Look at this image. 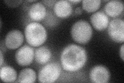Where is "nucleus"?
<instances>
[{
  "mask_svg": "<svg viewBox=\"0 0 124 83\" xmlns=\"http://www.w3.org/2000/svg\"><path fill=\"white\" fill-rule=\"evenodd\" d=\"M60 60L64 70L69 72H76L83 68L86 64L87 54L81 46L70 44L62 51Z\"/></svg>",
  "mask_w": 124,
  "mask_h": 83,
  "instance_id": "f257e3e1",
  "label": "nucleus"
},
{
  "mask_svg": "<svg viewBox=\"0 0 124 83\" xmlns=\"http://www.w3.org/2000/svg\"><path fill=\"white\" fill-rule=\"evenodd\" d=\"M24 34L27 43L33 47H39L43 44L48 37L45 28L37 22H32L27 25Z\"/></svg>",
  "mask_w": 124,
  "mask_h": 83,
  "instance_id": "f03ea898",
  "label": "nucleus"
},
{
  "mask_svg": "<svg viewBox=\"0 0 124 83\" xmlns=\"http://www.w3.org/2000/svg\"><path fill=\"white\" fill-rule=\"evenodd\" d=\"M71 35L76 43L85 44L91 40L93 35V29L90 23L84 20L76 22L72 26Z\"/></svg>",
  "mask_w": 124,
  "mask_h": 83,
  "instance_id": "7ed1b4c3",
  "label": "nucleus"
},
{
  "mask_svg": "<svg viewBox=\"0 0 124 83\" xmlns=\"http://www.w3.org/2000/svg\"><path fill=\"white\" fill-rule=\"evenodd\" d=\"M61 74V67L59 64L51 62L46 64L39 72L38 79L40 83L55 82Z\"/></svg>",
  "mask_w": 124,
  "mask_h": 83,
  "instance_id": "20e7f679",
  "label": "nucleus"
},
{
  "mask_svg": "<svg viewBox=\"0 0 124 83\" xmlns=\"http://www.w3.org/2000/svg\"><path fill=\"white\" fill-rule=\"evenodd\" d=\"M108 34L110 37L118 43L124 42V22L123 19L115 18L112 20L108 26Z\"/></svg>",
  "mask_w": 124,
  "mask_h": 83,
  "instance_id": "39448f33",
  "label": "nucleus"
},
{
  "mask_svg": "<svg viewBox=\"0 0 124 83\" xmlns=\"http://www.w3.org/2000/svg\"><path fill=\"white\" fill-rule=\"evenodd\" d=\"M35 57L34 49L28 45L21 47L16 53L15 59L17 64L21 66L32 64Z\"/></svg>",
  "mask_w": 124,
  "mask_h": 83,
  "instance_id": "423d86ee",
  "label": "nucleus"
},
{
  "mask_svg": "<svg viewBox=\"0 0 124 83\" xmlns=\"http://www.w3.org/2000/svg\"><path fill=\"white\" fill-rule=\"evenodd\" d=\"M90 78L93 83H107L110 80V73L106 66L97 65L91 70Z\"/></svg>",
  "mask_w": 124,
  "mask_h": 83,
  "instance_id": "0eeeda50",
  "label": "nucleus"
},
{
  "mask_svg": "<svg viewBox=\"0 0 124 83\" xmlns=\"http://www.w3.org/2000/svg\"><path fill=\"white\" fill-rule=\"evenodd\" d=\"M24 41V36L20 30H13L7 34L5 39V46L9 49L20 47Z\"/></svg>",
  "mask_w": 124,
  "mask_h": 83,
  "instance_id": "6e6552de",
  "label": "nucleus"
},
{
  "mask_svg": "<svg viewBox=\"0 0 124 83\" xmlns=\"http://www.w3.org/2000/svg\"><path fill=\"white\" fill-rule=\"evenodd\" d=\"M90 20L94 28L99 31L105 30L109 24V18L102 11H96L92 14Z\"/></svg>",
  "mask_w": 124,
  "mask_h": 83,
  "instance_id": "1a4fd4ad",
  "label": "nucleus"
},
{
  "mask_svg": "<svg viewBox=\"0 0 124 83\" xmlns=\"http://www.w3.org/2000/svg\"><path fill=\"white\" fill-rule=\"evenodd\" d=\"M29 17L34 21H40L46 16L45 6L41 2H36L31 5L28 10Z\"/></svg>",
  "mask_w": 124,
  "mask_h": 83,
  "instance_id": "9d476101",
  "label": "nucleus"
},
{
  "mask_svg": "<svg viewBox=\"0 0 124 83\" xmlns=\"http://www.w3.org/2000/svg\"><path fill=\"white\" fill-rule=\"evenodd\" d=\"M54 12L57 17L66 18L69 17L72 13V5L68 1H56L54 5Z\"/></svg>",
  "mask_w": 124,
  "mask_h": 83,
  "instance_id": "9b49d317",
  "label": "nucleus"
},
{
  "mask_svg": "<svg viewBox=\"0 0 124 83\" xmlns=\"http://www.w3.org/2000/svg\"><path fill=\"white\" fill-rule=\"evenodd\" d=\"M124 10V3L121 1L113 0L108 1L104 6L106 15L112 18H115L121 15Z\"/></svg>",
  "mask_w": 124,
  "mask_h": 83,
  "instance_id": "f8f14e48",
  "label": "nucleus"
},
{
  "mask_svg": "<svg viewBox=\"0 0 124 83\" xmlns=\"http://www.w3.org/2000/svg\"><path fill=\"white\" fill-rule=\"evenodd\" d=\"M52 57L50 49L46 46H41L36 49L35 57L36 61L40 65H45L50 61Z\"/></svg>",
  "mask_w": 124,
  "mask_h": 83,
  "instance_id": "ddd939ff",
  "label": "nucleus"
},
{
  "mask_svg": "<svg viewBox=\"0 0 124 83\" xmlns=\"http://www.w3.org/2000/svg\"><path fill=\"white\" fill-rule=\"evenodd\" d=\"M0 76L2 82L5 83H13L17 80V73L16 70L10 66L1 67Z\"/></svg>",
  "mask_w": 124,
  "mask_h": 83,
  "instance_id": "4468645a",
  "label": "nucleus"
},
{
  "mask_svg": "<svg viewBox=\"0 0 124 83\" xmlns=\"http://www.w3.org/2000/svg\"><path fill=\"white\" fill-rule=\"evenodd\" d=\"M36 73L34 70L26 68L21 71L18 76L19 83H34L36 80Z\"/></svg>",
  "mask_w": 124,
  "mask_h": 83,
  "instance_id": "2eb2a0df",
  "label": "nucleus"
},
{
  "mask_svg": "<svg viewBox=\"0 0 124 83\" xmlns=\"http://www.w3.org/2000/svg\"><path fill=\"white\" fill-rule=\"evenodd\" d=\"M100 0H84L82 1L83 9L88 13L95 12L100 7Z\"/></svg>",
  "mask_w": 124,
  "mask_h": 83,
  "instance_id": "dca6fc26",
  "label": "nucleus"
},
{
  "mask_svg": "<svg viewBox=\"0 0 124 83\" xmlns=\"http://www.w3.org/2000/svg\"><path fill=\"white\" fill-rule=\"evenodd\" d=\"M22 1H5L4 2L6 4L11 7H16L20 5L22 3Z\"/></svg>",
  "mask_w": 124,
  "mask_h": 83,
  "instance_id": "f3484780",
  "label": "nucleus"
},
{
  "mask_svg": "<svg viewBox=\"0 0 124 83\" xmlns=\"http://www.w3.org/2000/svg\"><path fill=\"white\" fill-rule=\"evenodd\" d=\"M56 1H43L42 2L44 3V4L45 5H47L49 7H51L53 5H54Z\"/></svg>",
  "mask_w": 124,
  "mask_h": 83,
  "instance_id": "a211bd4d",
  "label": "nucleus"
},
{
  "mask_svg": "<svg viewBox=\"0 0 124 83\" xmlns=\"http://www.w3.org/2000/svg\"><path fill=\"white\" fill-rule=\"evenodd\" d=\"M124 45L123 44L121 46V48H120V56H121L122 60H124Z\"/></svg>",
  "mask_w": 124,
  "mask_h": 83,
  "instance_id": "6ab92c4d",
  "label": "nucleus"
},
{
  "mask_svg": "<svg viewBox=\"0 0 124 83\" xmlns=\"http://www.w3.org/2000/svg\"><path fill=\"white\" fill-rule=\"evenodd\" d=\"M82 13V10L80 7H77L75 9V14L77 15H80Z\"/></svg>",
  "mask_w": 124,
  "mask_h": 83,
  "instance_id": "aec40b11",
  "label": "nucleus"
},
{
  "mask_svg": "<svg viewBox=\"0 0 124 83\" xmlns=\"http://www.w3.org/2000/svg\"><path fill=\"white\" fill-rule=\"evenodd\" d=\"M0 55H1V67L2 66L4 62V57H3V52L2 50L0 51Z\"/></svg>",
  "mask_w": 124,
  "mask_h": 83,
  "instance_id": "412c9836",
  "label": "nucleus"
},
{
  "mask_svg": "<svg viewBox=\"0 0 124 83\" xmlns=\"http://www.w3.org/2000/svg\"><path fill=\"white\" fill-rule=\"evenodd\" d=\"M70 3H80L81 2L80 0H75V1H69Z\"/></svg>",
  "mask_w": 124,
  "mask_h": 83,
  "instance_id": "4be33fe9",
  "label": "nucleus"
}]
</instances>
